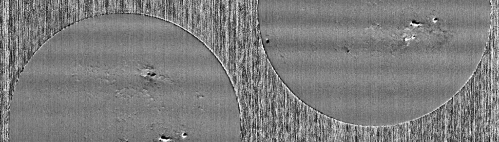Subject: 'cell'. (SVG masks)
<instances>
[{"label": "cell", "mask_w": 499, "mask_h": 142, "mask_svg": "<svg viewBox=\"0 0 499 142\" xmlns=\"http://www.w3.org/2000/svg\"><path fill=\"white\" fill-rule=\"evenodd\" d=\"M121 115L143 118L174 111L182 86L171 51L135 45L121 51Z\"/></svg>", "instance_id": "1"}]
</instances>
